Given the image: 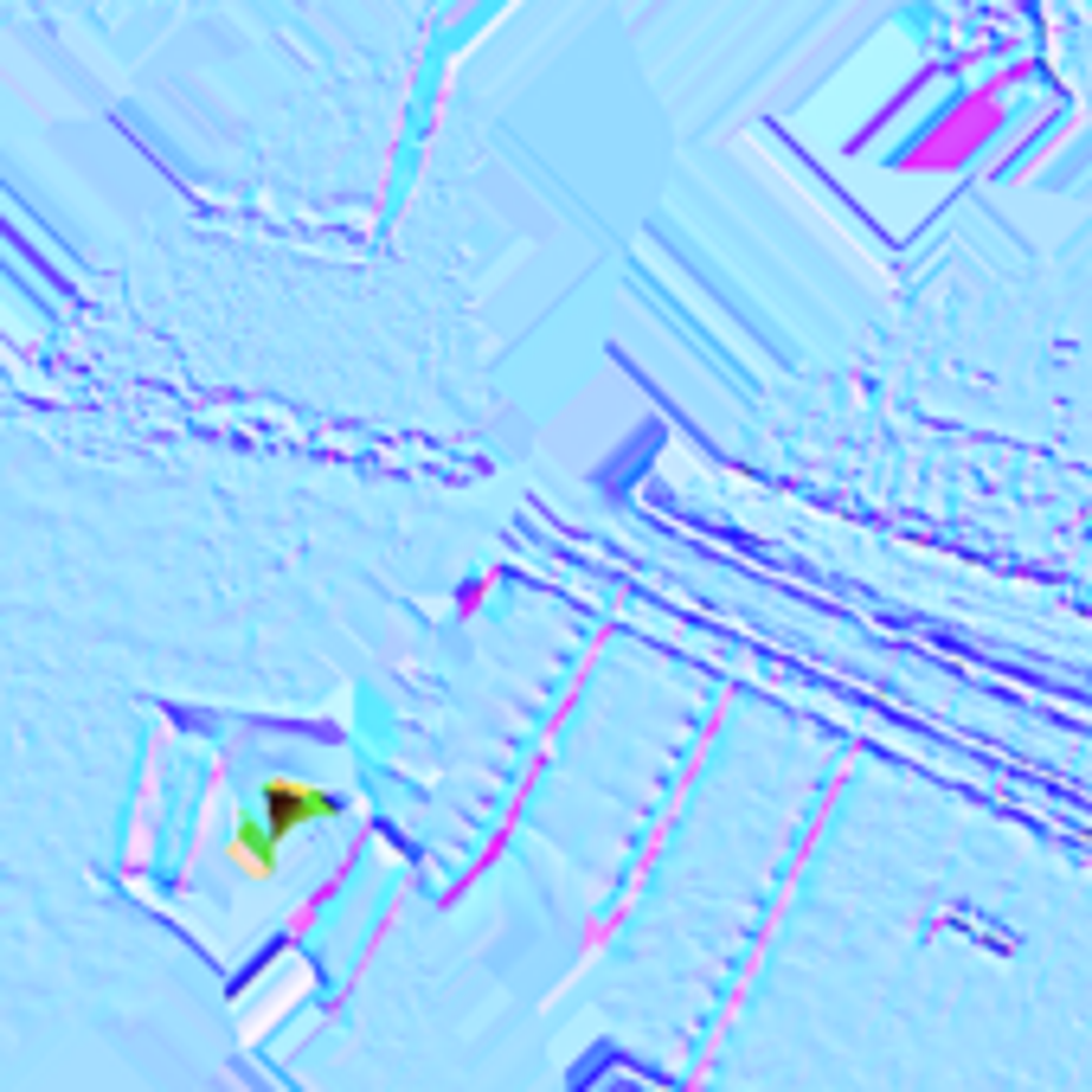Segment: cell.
<instances>
[{"label": "cell", "mask_w": 1092, "mask_h": 1092, "mask_svg": "<svg viewBox=\"0 0 1092 1092\" xmlns=\"http://www.w3.org/2000/svg\"><path fill=\"white\" fill-rule=\"evenodd\" d=\"M225 868L244 881V887H270L283 874V836L257 817V810H238L231 829H225Z\"/></svg>", "instance_id": "2"}, {"label": "cell", "mask_w": 1092, "mask_h": 1092, "mask_svg": "<svg viewBox=\"0 0 1092 1092\" xmlns=\"http://www.w3.org/2000/svg\"><path fill=\"white\" fill-rule=\"evenodd\" d=\"M251 810L289 842V836H302V829H315V823H334V817H341V797H334L328 784H309V778H264Z\"/></svg>", "instance_id": "1"}]
</instances>
